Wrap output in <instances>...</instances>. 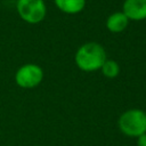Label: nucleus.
<instances>
[{
  "mask_svg": "<svg viewBox=\"0 0 146 146\" xmlns=\"http://www.w3.org/2000/svg\"><path fill=\"white\" fill-rule=\"evenodd\" d=\"M55 3L66 14H78L84 8L86 0H55Z\"/></svg>",
  "mask_w": 146,
  "mask_h": 146,
  "instance_id": "0eeeda50",
  "label": "nucleus"
},
{
  "mask_svg": "<svg viewBox=\"0 0 146 146\" xmlns=\"http://www.w3.org/2000/svg\"><path fill=\"white\" fill-rule=\"evenodd\" d=\"M100 68H102L103 74L110 79L117 76L120 73V66L115 60H105V63L103 64Z\"/></svg>",
  "mask_w": 146,
  "mask_h": 146,
  "instance_id": "6e6552de",
  "label": "nucleus"
},
{
  "mask_svg": "<svg viewBox=\"0 0 146 146\" xmlns=\"http://www.w3.org/2000/svg\"><path fill=\"white\" fill-rule=\"evenodd\" d=\"M105 60V49L96 42H88L82 44L75 54V64L80 70L84 72H92L99 70Z\"/></svg>",
  "mask_w": 146,
  "mask_h": 146,
  "instance_id": "f257e3e1",
  "label": "nucleus"
},
{
  "mask_svg": "<svg viewBox=\"0 0 146 146\" xmlns=\"http://www.w3.org/2000/svg\"><path fill=\"white\" fill-rule=\"evenodd\" d=\"M137 146H146V133L137 138Z\"/></svg>",
  "mask_w": 146,
  "mask_h": 146,
  "instance_id": "1a4fd4ad",
  "label": "nucleus"
},
{
  "mask_svg": "<svg viewBox=\"0 0 146 146\" xmlns=\"http://www.w3.org/2000/svg\"><path fill=\"white\" fill-rule=\"evenodd\" d=\"M128 23H129V19L128 17L122 13V11H119V13H114L112 14L107 21H106V26L107 29L113 32V33H119V32H122L127 26H128Z\"/></svg>",
  "mask_w": 146,
  "mask_h": 146,
  "instance_id": "423d86ee",
  "label": "nucleus"
},
{
  "mask_svg": "<svg viewBox=\"0 0 146 146\" xmlns=\"http://www.w3.org/2000/svg\"><path fill=\"white\" fill-rule=\"evenodd\" d=\"M119 128L128 137H140L146 133V113L138 108L128 110L119 117Z\"/></svg>",
  "mask_w": 146,
  "mask_h": 146,
  "instance_id": "f03ea898",
  "label": "nucleus"
},
{
  "mask_svg": "<svg viewBox=\"0 0 146 146\" xmlns=\"http://www.w3.org/2000/svg\"><path fill=\"white\" fill-rule=\"evenodd\" d=\"M128 19L141 21L146 18V0H125L122 11Z\"/></svg>",
  "mask_w": 146,
  "mask_h": 146,
  "instance_id": "39448f33",
  "label": "nucleus"
},
{
  "mask_svg": "<svg viewBox=\"0 0 146 146\" xmlns=\"http://www.w3.org/2000/svg\"><path fill=\"white\" fill-rule=\"evenodd\" d=\"M43 79V71L35 64H26L18 68L15 74L16 83L25 89L34 88L40 84Z\"/></svg>",
  "mask_w": 146,
  "mask_h": 146,
  "instance_id": "20e7f679",
  "label": "nucleus"
},
{
  "mask_svg": "<svg viewBox=\"0 0 146 146\" xmlns=\"http://www.w3.org/2000/svg\"><path fill=\"white\" fill-rule=\"evenodd\" d=\"M16 7L21 18L30 24L40 23L46 16L43 0H18Z\"/></svg>",
  "mask_w": 146,
  "mask_h": 146,
  "instance_id": "7ed1b4c3",
  "label": "nucleus"
}]
</instances>
